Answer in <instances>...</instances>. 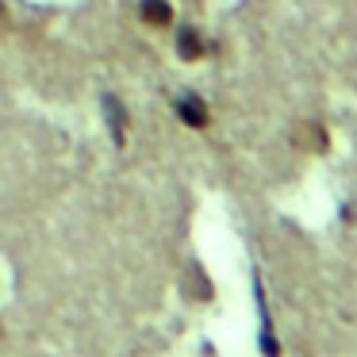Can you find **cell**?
<instances>
[{"mask_svg":"<svg viewBox=\"0 0 357 357\" xmlns=\"http://www.w3.org/2000/svg\"><path fill=\"white\" fill-rule=\"evenodd\" d=\"M139 12H142V20H146V24H154V27H165V24L173 20L169 0H142Z\"/></svg>","mask_w":357,"mask_h":357,"instance_id":"cell-2","label":"cell"},{"mask_svg":"<svg viewBox=\"0 0 357 357\" xmlns=\"http://www.w3.org/2000/svg\"><path fill=\"white\" fill-rule=\"evenodd\" d=\"M177 116L185 119L188 127H208V119H211V112H208V104L200 100L196 93H185L177 100Z\"/></svg>","mask_w":357,"mask_h":357,"instance_id":"cell-1","label":"cell"},{"mask_svg":"<svg viewBox=\"0 0 357 357\" xmlns=\"http://www.w3.org/2000/svg\"><path fill=\"white\" fill-rule=\"evenodd\" d=\"M204 47H208V43L200 39L196 27H185V31H181V58H200Z\"/></svg>","mask_w":357,"mask_h":357,"instance_id":"cell-3","label":"cell"}]
</instances>
